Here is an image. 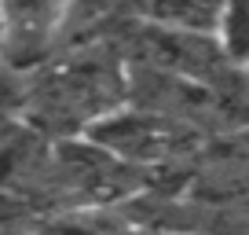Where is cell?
I'll return each instance as SVG.
<instances>
[{"label": "cell", "instance_id": "obj_1", "mask_svg": "<svg viewBox=\"0 0 249 235\" xmlns=\"http://www.w3.org/2000/svg\"><path fill=\"white\" fill-rule=\"evenodd\" d=\"M121 107H128V70L103 52H81L26 78L18 118L62 140H81Z\"/></svg>", "mask_w": 249, "mask_h": 235}, {"label": "cell", "instance_id": "obj_2", "mask_svg": "<svg viewBox=\"0 0 249 235\" xmlns=\"http://www.w3.org/2000/svg\"><path fill=\"white\" fill-rule=\"evenodd\" d=\"M81 140L99 147L103 155L117 158V162L140 169V165H154V162H165L169 155H176L179 143H183V125L143 107L140 110L121 107L110 118H103L99 125H92Z\"/></svg>", "mask_w": 249, "mask_h": 235}, {"label": "cell", "instance_id": "obj_3", "mask_svg": "<svg viewBox=\"0 0 249 235\" xmlns=\"http://www.w3.org/2000/svg\"><path fill=\"white\" fill-rule=\"evenodd\" d=\"M62 19L59 4H0V66L22 78L44 70L62 48Z\"/></svg>", "mask_w": 249, "mask_h": 235}, {"label": "cell", "instance_id": "obj_4", "mask_svg": "<svg viewBox=\"0 0 249 235\" xmlns=\"http://www.w3.org/2000/svg\"><path fill=\"white\" fill-rule=\"evenodd\" d=\"M220 8L224 4H198V0H154V4H136L132 19L143 26H154L165 33H183V37H216Z\"/></svg>", "mask_w": 249, "mask_h": 235}, {"label": "cell", "instance_id": "obj_5", "mask_svg": "<svg viewBox=\"0 0 249 235\" xmlns=\"http://www.w3.org/2000/svg\"><path fill=\"white\" fill-rule=\"evenodd\" d=\"M216 44L234 70L249 74V0L246 4H224L220 8Z\"/></svg>", "mask_w": 249, "mask_h": 235}]
</instances>
